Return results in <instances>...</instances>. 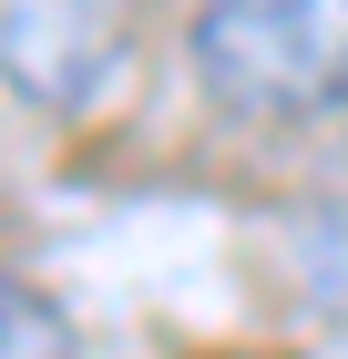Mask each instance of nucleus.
<instances>
[{"label": "nucleus", "mask_w": 348, "mask_h": 359, "mask_svg": "<svg viewBox=\"0 0 348 359\" xmlns=\"http://www.w3.org/2000/svg\"><path fill=\"white\" fill-rule=\"evenodd\" d=\"M185 52L236 113H348V0H215L195 11Z\"/></svg>", "instance_id": "obj_1"}, {"label": "nucleus", "mask_w": 348, "mask_h": 359, "mask_svg": "<svg viewBox=\"0 0 348 359\" xmlns=\"http://www.w3.org/2000/svg\"><path fill=\"white\" fill-rule=\"evenodd\" d=\"M0 359H72V318L62 298H41L31 277L0 267Z\"/></svg>", "instance_id": "obj_3"}, {"label": "nucleus", "mask_w": 348, "mask_h": 359, "mask_svg": "<svg viewBox=\"0 0 348 359\" xmlns=\"http://www.w3.org/2000/svg\"><path fill=\"white\" fill-rule=\"evenodd\" d=\"M123 62V21L113 11H11L0 21V72L31 93V103H92L103 72Z\"/></svg>", "instance_id": "obj_2"}]
</instances>
